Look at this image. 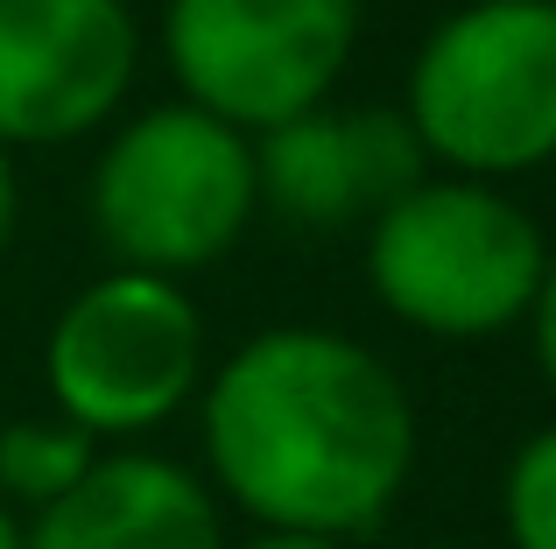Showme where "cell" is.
Listing matches in <instances>:
<instances>
[{"label":"cell","mask_w":556,"mask_h":549,"mask_svg":"<svg viewBox=\"0 0 556 549\" xmlns=\"http://www.w3.org/2000/svg\"><path fill=\"white\" fill-rule=\"evenodd\" d=\"M204 458L254 528L353 542L416 472V401L374 345L325 324H268L212 367Z\"/></svg>","instance_id":"6da1fadb"},{"label":"cell","mask_w":556,"mask_h":549,"mask_svg":"<svg viewBox=\"0 0 556 549\" xmlns=\"http://www.w3.org/2000/svg\"><path fill=\"white\" fill-rule=\"evenodd\" d=\"M549 240L501 183L422 177L367 219V282L380 310L451 345L501 339L529 317Z\"/></svg>","instance_id":"7a4b0ae2"},{"label":"cell","mask_w":556,"mask_h":549,"mask_svg":"<svg viewBox=\"0 0 556 549\" xmlns=\"http://www.w3.org/2000/svg\"><path fill=\"white\" fill-rule=\"evenodd\" d=\"M402 120L451 177L507 183L556 155V8L472 0L422 36Z\"/></svg>","instance_id":"3957f363"},{"label":"cell","mask_w":556,"mask_h":549,"mask_svg":"<svg viewBox=\"0 0 556 549\" xmlns=\"http://www.w3.org/2000/svg\"><path fill=\"white\" fill-rule=\"evenodd\" d=\"M92 233L121 268L190 274L254 226L261 183H254V135L232 120L169 99L113 127L92 169Z\"/></svg>","instance_id":"277c9868"},{"label":"cell","mask_w":556,"mask_h":549,"mask_svg":"<svg viewBox=\"0 0 556 549\" xmlns=\"http://www.w3.org/2000/svg\"><path fill=\"white\" fill-rule=\"evenodd\" d=\"M56 416L92 437H141L204 387V310L177 274L113 268L56 310L42 339Z\"/></svg>","instance_id":"5b68a950"},{"label":"cell","mask_w":556,"mask_h":549,"mask_svg":"<svg viewBox=\"0 0 556 549\" xmlns=\"http://www.w3.org/2000/svg\"><path fill=\"white\" fill-rule=\"evenodd\" d=\"M359 42V0H163V56L190 106L261 135L325 106Z\"/></svg>","instance_id":"8992f818"},{"label":"cell","mask_w":556,"mask_h":549,"mask_svg":"<svg viewBox=\"0 0 556 549\" xmlns=\"http://www.w3.org/2000/svg\"><path fill=\"white\" fill-rule=\"evenodd\" d=\"M141 71L127 0H0V141L56 149L99 135Z\"/></svg>","instance_id":"52a82bcc"},{"label":"cell","mask_w":556,"mask_h":549,"mask_svg":"<svg viewBox=\"0 0 556 549\" xmlns=\"http://www.w3.org/2000/svg\"><path fill=\"white\" fill-rule=\"evenodd\" d=\"M422 141L402 113L311 106L254 135V183L296 226H353L422 183Z\"/></svg>","instance_id":"ba28073f"},{"label":"cell","mask_w":556,"mask_h":549,"mask_svg":"<svg viewBox=\"0 0 556 549\" xmlns=\"http://www.w3.org/2000/svg\"><path fill=\"white\" fill-rule=\"evenodd\" d=\"M22 549H226L212 486L177 458L99 451L64 500L22 528Z\"/></svg>","instance_id":"9c48e42d"},{"label":"cell","mask_w":556,"mask_h":549,"mask_svg":"<svg viewBox=\"0 0 556 549\" xmlns=\"http://www.w3.org/2000/svg\"><path fill=\"white\" fill-rule=\"evenodd\" d=\"M99 465V437L71 416H22L0 430V500L42 514Z\"/></svg>","instance_id":"30bf717a"},{"label":"cell","mask_w":556,"mask_h":549,"mask_svg":"<svg viewBox=\"0 0 556 549\" xmlns=\"http://www.w3.org/2000/svg\"><path fill=\"white\" fill-rule=\"evenodd\" d=\"M507 549H556V423L529 430L501 480Z\"/></svg>","instance_id":"8fae6325"},{"label":"cell","mask_w":556,"mask_h":549,"mask_svg":"<svg viewBox=\"0 0 556 549\" xmlns=\"http://www.w3.org/2000/svg\"><path fill=\"white\" fill-rule=\"evenodd\" d=\"M529 345H535V367H543V381L556 387V247H549V261H543V282H535V296H529Z\"/></svg>","instance_id":"7c38bea8"},{"label":"cell","mask_w":556,"mask_h":549,"mask_svg":"<svg viewBox=\"0 0 556 549\" xmlns=\"http://www.w3.org/2000/svg\"><path fill=\"white\" fill-rule=\"evenodd\" d=\"M14 219H22V183H14V149L0 141V247L14 240Z\"/></svg>","instance_id":"4fadbf2b"},{"label":"cell","mask_w":556,"mask_h":549,"mask_svg":"<svg viewBox=\"0 0 556 549\" xmlns=\"http://www.w3.org/2000/svg\"><path fill=\"white\" fill-rule=\"evenodd\" d=\"M232 549V542H226ZM240 549H345V542H331V536H303V528H254Z\"/></svg>","instance_id":"5bb4252c"},{"label":"cell","mask_w":556,"mask_h":549,"mask_svg":"<svg viewBox=\"0 0 556 549\" xmlns=\"http://www.w3.org/2000/svg\"><path fill=\"white\" fill-rule=\"evenodd\" d=\"M0 549H22V522H14L8 500H0Z\"/></svg>","instance_id":"9a60e30c"},{"label":"cell","mask_w":556,"mask_h":549,"mask_svg":"<svg viewBox=\"0 0 556 549\" xmlns=\"http://www.w3.org/2000/svg\"><path fill=\"white\" fill-rule=\"evenodd\" d=\"M549 8H556V0H549Z\"/></svg>","instance_id":"2e32d148"}]
</instances>
